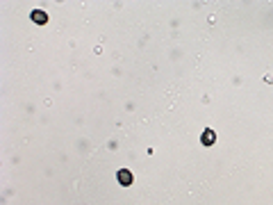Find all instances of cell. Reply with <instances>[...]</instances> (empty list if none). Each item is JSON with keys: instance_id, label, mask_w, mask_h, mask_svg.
Segmentation results:
<instances>
[{"instance_id": "cell-1", "label": "cell", "mask_w": 273, "mask_h": 205, "mask_svg": "<svg viewBox=\"0 0 273 205\" xmlns=\"http://www.w3.org/2000/svg\"><path fill=\"white\" fill-rule=\"evenodd\" d=\"M32 18H34V21H46V14H41V12H34V14H32Z\"/></svg>"}, {"instance_id": "cell-2", "label": "cell", "mask_w": 273, "mask_h": 205, "mask_svg": "<svg viewBox=\"0 0 273 205\" xmlns=\"http://www.w3.org/2000/svg\"><path fill=\"white\" fill-rule=\"evenodd\" d=\"M214 141V135H212V130H207L205 132V144H212Z\"/></svg>"}]
</instances>
